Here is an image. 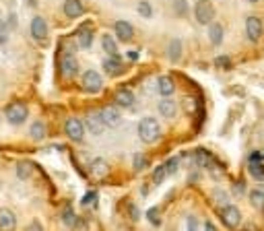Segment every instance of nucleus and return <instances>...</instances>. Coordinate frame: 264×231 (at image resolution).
Here are the masks:
<instances>
[{
  "label": "nucleus",
  "instance_id": "f257e3e1",
  "mask_svg": "<svg viewBox=\"0 0 264 231\" xmlns=\"http://www.w3.org/2000/svg\"><path fill=\"white\" fill-rule=\"evenodd\" d=\"M139 136L143 143H155L161 136V126L155 118H143L139 122Z\"/></svg>",
  "mask_w": 264,
  "mask_h": 231
},
{
  "label": "nucleus",
  "instance_id": "f03ea898",
  "mask_svg": "<svg viewBox=\"0 0 264 231\" xmlns=\"http://www.w3.org/2000/svg\"><path fill=\"white\" fill-rule=\"evenodd\" d=\"M4 116H6V120L13 124V126H19L27 120V116H29V110L25 103H21V101H13L10 106L4 110Z\"/></svg>",
  "mask_w": 264,
  "mask_h": 231
},
{
  "label": "nucleus",
  "instance_id": "7ed1b4c3",
  "mask_svg": "<svg viewBox=\"0 0 264 231\" xmlns=\"http://www.w3.org/2000/svg\"><path fill=\"white\" fill-rule=\"evenodd\" d=\"M194 17L200 25H211L215 19V6L211 0H198L196 6H194Z\"/></svg>",
  "mask_w": 264,
  "mask_h": 231
},
{
  "label": "nucleus",
  "instance_id": "20e7f679",
  "mask_svg": "<svg viewBox=\"0 0 264 231\" xmlns=\"http://www.w3.org/2000/svg\"><path fill=\"white\" fill-rule=\"evenodd\" d=\"M81 87L87 93H99L103 89V78L97 71H87L83 73V78H81Z\"/></svg>",
  "mask_w": 264,
  "mask_h": 231
},
{
  "label": "nucleus",
  "instance_id": "39448f33",
  "mask_svg": "<svg viewBox=\"0 0 264 231\" xmlns=\"http://www.w3.org/2000/svg\"><path fill=\"white\" fill-rule=\"evenodd\" d=\"M219 215H221L223 223H225L229 229H235L239 223H242V213H239V209H237V206H233V204L223 206Z\"/></svg>",
  "mask_w": 264,
  "mask_h": 231
},
{
  "label": "nucleus",
  "instance_id": "423d86ee",
  "mask_svg": "<svg viewBox=\"0 0 264 231\" xmlns=\"http://www.w3.org/2000/svg\"><path fill=\"white\" fill-rule=\"evenodd\" d=\"M64 130H66L68 138H73V141L78 143V141H83V136H85V124L76 118H71V120H66Z\"/></svg>",
  "mask_w": 264,
  "mask_h": 231
},
{
  "label": "nucleus",
  "instance_id": "0eeeda50",
  "mask_svg": "<svg viewBox=\"0 0 264 231\" xmlns=\"http://www.w3.org/2000/svg\"><path fill=\"white\" fill-rule=\"evenodd\" d=\"M85 126H87V130H91L93 134H101L108 128L106 122L101 118V112H89L87 118H85Z\"/></svg>",
  "mask_w": 264,
  "mask_h": 231
},
{
  "label": "nucleus",
  "instance_id": "6e6552de",
  "mask_svg": "<svg viewBox=\"0 0 264 231\" xmlns=\"http://www.w3.org/2000/svg\"><path fill=\"white\" fill-rule=\"evenodd\" d=\"M262 31H264V27H262V21L258 17H248L246 19V36H248L250 41H258L262 38Z\"/></svg>",
  "mask_w": 264,
  "mask_h": 231
},
{
  "label": "nucleus",
  "instance_id": "1a4fd4ad",
  "mask_svg": "<svg viewBox=\"0 0 264 231\" xmlns=\"http://www.w3.org/2000/svg\"><path fill=\"white\" fill-rule=\"evenodd\" d=\"M62 10L68 19H78V17L85 15V6H83L81 0H64Z\"/></svg>",
  "mask_w": 264,
  "mask_h": 231
},
{
  "label": "nucleus",
  "instance_id": "9d476101",
  "mask_svg": "<svg viewBox=\"0 0 264 231\" xmlns=\"http://www.w3.org/2000/svg\"><path fill=\"white\" fill-rule=\"evenodd\" d=\"M113 31H116V38L120 41H130L134 38V27L130 25L128 21H116L113 25Z\"/></svg>",
  "mask_w": 264,
  "mask_h": 231
},
{
  "label": "nucleus",
  "instance_id": "9b49d317",
  "mask_svg": "<svg viewBox=\"0 0 264 231\" xmlns=\"http://www.w3.org/2000/svg\"><path fill=\"white\" fill-rule=\"evenodd\" d=\"M31 36L36 39H45V36H48V23H45V19L41 17L31 19Z\"/></svg>",
  "mask_w": 264,
  "mask_h": 231
},
{
  "label": "nucleus",
  "instance_id": "f8f14e48",
  "mask_svg": "<svg viewBox=\"0 0 264 231\" xmlns=\"http://www.w3.org/2000/svg\"><path fill=\"white\" fill-rule=\"evenodd\" d=\"M60 71L64 77H75L76 71H78V64H76V58L73 54H66L62 56V60H60Z\"/></svg>",
  "mask_w": 264,
  "mask_h": 231
},
{
  "label": "nucleus",
  "instance_id": "ddd939ff",
  "mask_svg": "<svg viewBox=\"0 0 264 231\" xmlns=\"http://www.w3.org/2000/svg\"><path fill=\"white\" fill-rule=\"evenodd\" d=\"M103 71H106L108 75L112 77H116L122 73V60H120V56H110L103 60Z\"/></svg>",
  "mask_w": 264,
  "mask_h": 231
},
{
  "label": "nucleus",
  "instance_id": "4468645a",
  "mask_svg": "<svg viewBox=\"0 0 264 231\" xmlns=\"http://www.w3.org/2000/svg\"><path fill=\"white\" fill-rule=\"evenodd\" d=\"M116 106H120V108H130V106H134V93L130 89H120V91H116Z\"/></svg>",
  "mask_w": 264,
  "mask_h": 231
},
{
  "label": "nucleus",
  "instance_id": "2eb2a0df",
  "mask_svg": "<svg viewBox=\"0 0 264 231\" xmlns=\"http://www.w3.org/2000/svg\"><path fill=\"white\" fill-rule=\"evenodd\" d=\"M99 112H101V118H103V122H106V126H116L120 122V112L113 106H106Z\"/></svg>",
  "mask_w": 264,
  "mask_h": 231
},
{
  "label": "nucleus",
  "instance_id": "dca6fc26",
  "mask_svg": "<svg viewBox=\"0 0 264 231\" xmlns=\"http://www.w3.org/2000/svg\"><path fill=\"white\" fill-rule=\"evenodd\" d=\"M15 223H17V219H15V215L10 213L8 209L0 211V231H13Z\"/></svg>",
  "mask_w": 264,
  "mask_h": 231
},
{
  "label": "nucleus",
  "instance_id": "f3484780",
  "mask_svg": "<svg viewBox=\"0 0 264 231\" xmlns=\"http://www.w3.org/2000/svg\"><path fill=\"white\" fill-rule=\"evenodd\" d=\"M76 39H78V45H81L83 50L91 48V41H93V31L89 27H81L76 31Z\"/></svg>",
  "mask_w": 264,
  "mask_h": 231
},
{
  "label": "nucleus",
  "instance_id": "a211bd4d",
  "mask_svg": "<svg viewBox=\"0 0 264 231\" xmlns=\"http://www.w3.org/2000/svg\"><path fill=\"white\" fill-rule=\"evenodd\" d=\"M157 87H159V93L163 97H169L176 91V85H174V80H171V77H161L157 80Z\"/></svg>",
  "mask_w": 264,
  "mask_h": 231
},
{
  "label": "nucleus",
  "instance_id": "6ab92c4d",
  "mask_svg": "<svg viewBox=\"0 0 264 231\" xmlns=\"http://www.w3.org/2000/svg\"><path fill=\"white\" fill-rule=\"evenodd\" d=\"M176 112H178V106H176V103L171 101V99L165 97V99L159 101V114H163L165 118H174Z\"/></svg>",
  "mask_w": 264,
  "mask_h": 231
},
{
  "label": "nucleus",
  "instance_id": "aec40b11",
  "mask_svg": "<svg viewBox=\"0 0 264 231\" xmlns=\"http://www.w3.org/2000/svg\"><path fill=\"white\" fill-rule=\"evenodd\" d=\"M167 58H169L171 62H178L180 58H182V41H180V39H171V41H169Z\"/></svg>",
  "mask_w": 264,
  "mask_h": 231
},
{
  "label": "nucleus",
  "instance_id": "412c9836",
  "mask_svg": "<svg viewBox=\"0 0 264 231\" xmlns=\"http://www.w3.org/2000/svg\"><path fill=\"white\" fill-rule=\"evenodd\" d=\"M108 171H110V167H108V163L103 159H95L93 163H91V173L97 176V178H103Z\"/></svg>",
  "mask_w": 264,
  "mask_h": 231
},
{
  "label": "nucleus",
  "instance_id": "4be33fe9",
  "mask_svg": "<svg viewBox=\"0 0 264 231\" xmlns=\"http://www.w3.org/2000/svg\"><path fill=\"white\" fill-rule=\"evenodd\" d=\"M101 45H103V50H106L110 56H118V43H116V39H113L112 36H103L101 38Z\"/></svg>",
  "mask_w": 264,
  "mask_h": 231
},
{
  "label": "nucleus",
  "instance_id": "5701e85b",
  "mask_svg": "<svg viewBox=\"0 0 264 231\" xmlns=\"http://www.w3.org/2000/svg\"><path fill=\"white\" fill-rule=\"evenodd\" d=\"M209 38H211V41H213L215 45H219V43L223 41V27L219 25V23H213V25H211Z\"/></svg>",
  "mask_w": 264,
  "mask_h": 231
},
{
  "label": "nucleus",
  "instance_id": "b1692460",
  "mask_svg": "<svg viewBox=\"0 0 264 231\" xmlns=\"http://www.w3.org/2000/svg\"><path fill=\"white\" fill-rule=\"evenodd\" d=\"M31 173H33V165L29 163V161H21V163H17V176H19V180H27Z\"/></svg>",
  "mask_w": 264,
  "mask_h": 231
},
{
  "label": "nucleus",
  "instance_id": "393cba45",
  "mask_svg": "<svg viewBox=\"0 0 264 231\" xmlns=\"http://www.w3.org/2000/svg\"><path fill=\"white\" fill-rule=\"evenodd\" d=\"M250 202L254 204V206H258V209H262V206H264V186H260V188H256V190H252Z\"/></svg>",
  "mask_w": 264,
  "mask_h": 231
},
{
  "label": "nucleus",
  "instance_id": "a878e982",
  "mask_svg": "<svg viewBox=\"0 0 264 231\" xmlns=\"http://www.w3.org/2000/svg\"><path fill=\"white\" fill-rule=\"evenodd\" d=\"M31 136L36 138V141H41V138L45 136V124H43V122H33V126H31Z\"/></svg>",
  "mask_w": 264,
  "mask_h": 231
},
{
  "label": "nucleus",
  "instance_id": "bb28decb",
  "mask_svg": "<svg viewBox=\"0 0 264 231\" xmlns=\"http://www.w3.org/2000/svg\"><path fill=\"white\" fill-rule=\"evenodd\" d=\"M62 221L68 225V227H75L78 221H76V215H75V211L73 209H64L62 211Z\"/></svg>",
  "mask_w": 264,
  "mask_h": 231
},
{
  "label": "nucleus",
  "instance_id": "cd10ccee",
  "mask_svg": "<svg viewBox=\"0 0 264 231\" xmlns=\"http://www.w3.org/2000/svg\"><path fill=\"white\" fill-rule=\"evenodd\" d=\"M250 173L256 180H264V165L260 163V161H258V163H250Z\"/></svg>",
  "mask_w": 264,
  "mask_h": 231
},
{
  "label": "nucleus",
  "instance_id": "c85d7f7f",
  "mask_svg": "<svg viewBox=\"0 0 264 231\" xmlns=\"http://www.w3.org/2000/svg\"><path fill=\"white\" fill-rule=\"evenodd\" d=\"M165 176H169V173H167V167H165V163H163V165H159V167L155 169V173H153V182H155V184H161Z\"/></svg>",
  "mask_w": 264,
  "mask_h": 231
},
{
  "label": "nucleus",
  "instance_id": "c756f323",
  "mask_svg": "<svg viewBox=\"0 0 264 231\" xmlns=\"http://www.w3.org/2000/svg\"><path fill=\"white\" fill-rule=\"evenodd\" d=\"M174 10H176V15L184 17L188 13V4H186V0H174Z\"/></svg>",
  "mask_w": 264,
  "mask_h": 231
},
{
  "label": "nucleus",
  "instance_id": "7c9ffc66",
  "mask_svg": "<svg viewBox=\"0 0 264 231\" xmlns=\"http://www.w3.org/2000/svg\"><path fill=\"white\" fill-rule=\"evenodd\" d=\"M139 13L143 17H151L153 15V6L149 4V0H141V2H139Z\"/></svg>",
  "mask_w": 264,
  "mask_h": 231
},
{
  "label": "nucleus",
  "instance_id": "2f4dec72",
  "mask_svg": "<svg viewBox=\"0 0 264 231\" xmlns=\"http://www.w3.org/2000/svg\"><path fill=\"white\" fill-rule=\"evenodd\" d=\"M8 39V27H6V23L0 19V43H6Z\"/></svg>",
  "mask_w": 264,
  "mask_h": 231
},
{
  "label": "nucleus",
  "instance_id": "473e14b6",
  "mask_svg": "<svg viewBox=\"0 0 264 231\" xmlns=\"http://www.w3.org/2000/svg\"><path fill=\"white\" fill-rule=\"evenodd\" d=\"M147 165V157L145 155H134V169H143Z\"/></svg>",
  "mask_w": 264,
  "mask_h": 231
},
{
  "label": "nucleus",
  "instance_id": "72a5a7b5",
  "mask_svg": "<svg viewBox=\"0 0 264 231\" xmlns=\"http://www.w3.org/2000/svg\"><path fill=\"white\" fill-rule=\"evenodd\" d=\"M147 217H149V221H151L153 225H159V211L157 209H149Z\"/></svg>",
  "mask_w": 264,
  "mask_h": 231
},
{
  "label": "nucleus",
  "instance_id": "f704fd0d",
  "mask_svg": "<svg viewBox=\"0 0 264 231\" xmlns=\"http://www.w3.org/2000/svg\"><path fill=\"white\" fill-rule=\"evenodd\" d=\"M165 167H167V173H174L176 169H178V159L174 157V159H169L167 163H165Z\"/></svg>",
  "mask_w": 264,
  "mask_h": 231
},
{
  "label": "nucleus",
  "instance_id": "c9c22d12",
  "mask_svg": "<svg viewBox=\"0 0 264 231\" xmlns=\"http://www.w3.org/2000/svg\"><path fill=\"white\" fill-rule=\"evenodd\" d=\"M188 231H198V221H196V217H188Z\"/></svg>",
  "mask_w": 264,
  "mask_h": 231
},
{
  "label": "nucleus",
  "instance_id": "e433bc0d",
  "mask_svg": "<svg viewBox=\"0 0 264 231\" xmlns=\"http://www.w3.org/2000/svg\"><path fill=\"white\" fill-rule=\"evenodd\" d=\"M95 198H97V194H95V192H89V194L85 196V198H83L81 202H83V204H89V202H93Z\"/></svg>",
  "mask_w": 264,
  "mask_h": 231
},
{
  "label": "nucleus",
  "instance_id": "4c0bfd02",
  "mask_svg": "<svg viewBox=\"0 0 264 231\" xmlns=\"http://www.w3.org/2000/svg\"><path fill=\"white\" fill-rule=\"evenodd\" d=\"M25 231H43V229H41V225H39L38 221H33V223H31V225H29Z\"/></svg>",
  "mask_w": 264,
  "mask_h": 231
},
{
  "label": "nucleus",
  "instance_id": "58836bf2",
  "mask_svg": "<svg viewBox=\"0 0 264 231\" xmlns=\"http://www.w3.org/2000/svg\"><path fill=\"white\" fill-rule=\"evenodd\" d=\"M204 231H217V227H215L211 221H206V223H204Z\"/></svg>",
  "mask_w": 264,
  "mask_h": 231
},
{
  "label": "nucleus",
  "instance_id": "ea45409f",
  "mask_svg": "<svg viewBox=\"0 0 264 231\" xmlns=\"http://www.w3.org/2000/svg\"><path fill=\"white\" fill-rule=\"evenodd\" d=\"M227 62H229V58H217V64L219 66H227Z\"/></svg>",
  "mask_w": 264,
  "mask_h": 231
},
{
  "label": "nucleus",
  "instance_id": "a19ab883",
  "mask_svg": "<svg viewBox=\"0 0 264 231\" xmlns=\"http://www.w3.org/2000/svg\"><path fill=\"white\" fill-rule=\"evenodd\" d=\"M235 192L242 194V192H244V184H235Z\"/></svg>",
  "mask_w": 264,
  "mask_h": 231
},
{
  "label": "nucleus",
  "instance_id": "79ce46f5",
  "mask_svg": "<svg viewBox=\"0 0 264 231\" xmlns=\"http://www.w3.org/2000/svg\"><path fill=\"white\" fill-rule=\"evenodd\" d=\"M250 2H258V0H250Z\"/></svg>",
  "mask_w": 264,
  "mask_h": 231
}]
</instances>
